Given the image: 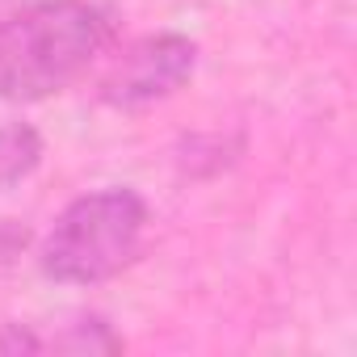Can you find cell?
Segmentation results:
<instances>
[{"instance_id":"1","label":"cell","mask_w":357,"mask_h":357,"mask_svg":"<svg viewBox=\"0 0 357 357\" xmlns=\"http://www.w3.org/2000/svg\"><path fill=\"white\" fill-rule=\"evenodd\" d=\"M114 47V17L93 0H30L0 17V101L30 105L72 89Z\"/></svg>"},{"instance_id":"2","label":"cell","mask_w":357,"mask_h":357,"mask_svg":"<svg viewBox=\"0 0 357 357\" xmlns=\"http://www.w3.org/2000/svg\"><path fill=\"white\" fill-rule=\"evenodd\" d=\"M147 240V202L130 185L72 198L38 244V269L59 286H101L126 273Z\"/></svg>"},{"instance_id":"3","label":"cell","mask_w":357,"mask_h":357,"mask_svg":"<svg viewBox=\"0 0 357 357\" xmlns=\"http://www.w3.org/2000/svg\"><path fill=\"white\" fill-rule=\"evenodd\" d=\"M198 72V43L185 34H143L126 43L109 68L97 80V97L122 114L147 109L155 101H168L172 93H181Z\"/></svg>"},{"instance_id":"4","label":"cell","mask_w":357,"mask_h":357,"mask_svg":"<svg viewBox=\"0 0 357 357\" xmlns=\"http://www.w3.org/2000/svg\"><path fill=\"white\" fill-rule=\"evenodd\" d=\"M38 164H43V135L30 122L0 126V194L17 190Z\"/></svg>"},{"instance_id":"5","label":"cell","mask_w":357,"mask_h":357,"mask_svg":"<svg viewBox=\"0 0 357 357\" xmlns=\"http://www.w3.org/2000/svg\"><path fill=\"white\" fill-rule=\"evenodd\" d=\"M47 349H68V353H118L122 336L101 319V315H80L76 324L63 328V336L47 340Z\"/></svg>"},{"instance_id":"6","label":"cell","mask_w":357,"mask_h":357,"mask_svg":"<svg viewBox=\"0 0 357 357\" xmlns=\"http://www.w3.org/2000/svg\"><path fill=\"white\" fill-rule=\"evenodd\" d=\"M0 353H43V336H34L22 324H5V332H0Z\"/></svg>"},{"instance_id":"7","label":"cell","mask_w":357,"mask_h":357,"mask_svg":"<svg viewBox=\"0 0 357 357\" xmlns=\"http://www.w3.org/2000/svg\"><path fill=\"white\" fill-rule=\"evenodd\" d=\"M22 240H26V231H17V227H9V223H0V265H5V261L22 248Z\"/></svg>"}]
</instances>
